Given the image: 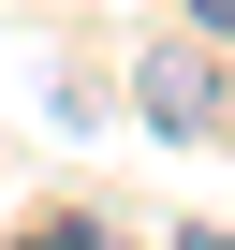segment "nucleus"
<instances>
[{"mask_svg": "<svg viewBox=\"0 0 235 250\" xmlns=\"http://www.w3.org/2000/svg\"><path fill=\"white\" fill-rule=\"evenodd\" d=\"M15 250H103V235H88V221H59V235H15Z\"/></svg>", "mask_w": 235, "mask_h": 250, "instance_id": "f03ea898", "label": "nucleus"}, {"mask_svg": "<svg viewBox=\"0 0 235 250\" xmlns=\"http://www.w3.org/2000/svg\"><path fill=\"white\" fill-rule=\"evenodd\" d=\"M133 88H147V133H176V147H191V133H220V59H206V44H147V74H133Z\"/></svg>", "mask_w": 235, "mask_h": 250, "instance_id": "f257e3e1", "label": "nucleus"}, {"mask_svg": "<svg viewBox=\"0 0 235 250\" xmlns=\"http://www.w3.org/2000/svg\"><path fill=\"white\" fill-rule=\"evenodd\" d=\"M191 15H206V30H220V44H235V0H191Z\"/></svg>", "mask_w": 235, "mask_h": 250, "instance_id": "7ed1b4c3", "label": "nucleus"}, {"mask_svg": "<svg viewBox=\"0 0 235 250\" xmlns=\"http://www.w3.org/2000/svg\"><path fill=\"white\" fill-rule=\"evenodd\" d=\"M176 250H235V235H176Z\"/></svg>", "mask_w": 235, "mask_h": 250, "instance_id": "20e7f679", "label": "nucleus"}]
</instances>
